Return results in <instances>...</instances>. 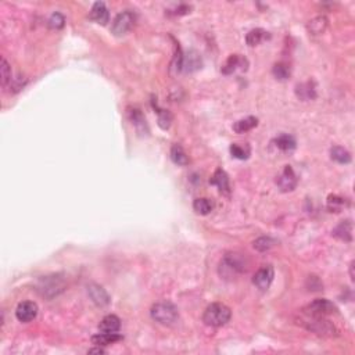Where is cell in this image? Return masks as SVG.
<instances>
[{
  "label": "cell",
  "instance_id": "32",
  "mask_svg": "<svg viewBox=\"0 0 355 355\" xmlns=\"http://www.w3.org/2000/svg\"><path fill=\"white\" fill-rule=\"evenodd\" d=\"M345 205V200L338 196H329L327 197V208L332 212H340Z\"/></svg>",
  "mask_w": 355,
  "mask_h": 355
},
{
  "label": "cell",
  "instance_id": "34",
  "mask_svg": "<svg viewBox=\"0 0 355 355\" xmlns=\"http://www.w3.org/2000/svg\"><path fill=\"white\" fill-rule=\"evenodd\" d=\"M158 112H160V116H158V125H160L162 129H168L172 122V115L165 110H160Z\"/></svg>",
  "mask_w": 355,
  "mask_h": 355
},
{
  "label": "cell",
  "instance_id": "5",
  "mask_svg": "<svg viewBox=\"0 0 355 355\" xmlns=\"http://www.w3.org/2000/svg\"><path fill=\"white\" fill-rule=\"evenodd\" d=\"M135 21H136V17H135L132 11H122V13H120L115 17V20L112 22L111 32L116 35V36L125 35V33L132 29V27L135 25Z\"/></svg>",
  "mask_w": 355,
  "mask_h": 355
},
{
  "label": "cell",
  "instance_id": "35",
  "mask_svg": "<svg viewBox=\"0 0 355 355\" xmlns=\"http://www.w3.org/2000/svg\"><path fill=\"white\" fill-rule=\"evenodd\" d=\"M13 81H14V83L11 85V88L14 89V92H18L20 89H22V86H24V85H25V82H27V81H22L21 77L14 78Z\"/></svg>",
  "mask_w": 355,
  "mask_h": 355
},
{
  "label": "cell",
  "instance_id": "17",
  "mask_svg": "<svg viewBox=\"0 0 355 355\" xmlns=\"http://www.w3.org/2000/svg\"><path fill=\"white\" fill-rule=\"evenodd\" d=\"M129 118H131V121H132V124L135 125V128H136V131H138L140 135H143V133H149V128H147V124H146V118L143 116V114H142V111L139 110V108H132V110H129Z\"/></svg>",
  "mask_w": 355,
  "mask_h": 355
},
{
  "label": "cell",
  "instance_id": "23",
  "mask_svg": "<svg viewBox=\"0 0 355 355\" xmlns=\"http://www.w3.org/2000/svg\"><path fill=\"white\" fill-rule=\"evenodd\" d=\"M275 144H276L277 149H280L282 151H291L295 149V139L291 135L283 133L275 139Z\"/></svg>",
  "mask_w": 355,
  "mask_h": 355
},
{
  "label": "cell",
  "instance_id": "18",
  "mask_svg": "<svg viewBox=\"0 0 355 355\" xmlns=\"http://www.w3.org/2000/svg\"><path fill=\"white\" fill-rule=\"evenodd\" d=\"M120 327H121V321L115 315L104 316L99 325L100 332L104 333H116L120 330Z\"/></svg>",
  "mask_w": 355,
  "mask_h": 355
},
{
  "label": "cell",
  "instance_id": "9",
  "mask_svg": "<svg viewBox=\"0 0 355 355\" xmlns=\"http://www.w3.org/2000/svg\"><path fill=\"white\" fill-rule=\"evenodd\" d=\"M273 276H275L273 268L271 265H264L255 272L254 277H253V283L260 290H268L271 286L272 280H273Z\"/></svg>",
  "mask_w": 355,
  "mask_h": 355
},
{
  "label": "cell",
  "instance_id": "11",
  "mask_svg": "<svg viewBox=\"0 0 355 355\" xmlns=\"http://www.w3.org/2000/svg\"><path fill=\"white\" fill-rule=\"evenodd\" d=\"M247 66H249V61L246 60L243 55L232 54L227 58L226 63L223 64L221 71L222 74H225V75H230V74L236 72L238 70L246 71V70H247Z\"/></svg>",
  "mask_w": 355,
  "mask_h": 355
},
{
  "label": "cell",
  "instance_id": "26",
  "mask_svg": "<svg viewBox=\"0 0 355 355\" xmlns=\"http://www.w3.org/2000/svg\"><path fill=\"white\" fill-rule=\"evenodd\" d=\"M214 208V204L210 199H205V197H201V199H196L193 203V210L200 214V215H207L210 214L211 211Z\"/></svg>",
  "mask_w": 355,
  "mask_h": 355
},
{
  "label": "cell",
  "instance_id": "4",
  "mask_svg": "<svg viewBox=\"0 0 355 355\" xmlns=\"http://www.w3.org/2000/svg\"><path fill=\"white\" fill-rule=\"evenodd\" d=\"M64 290V282L60 276L53 275V276H46L40 279L38 284V291L43 297L51 299Z\"/></svg>",
  "mask_w": 355,
  "mask_h": 355
},
{
  "label": "cell",
  "instance_id": "36",
  "mask_svg": "<svg viewBox=\"0 0 355 355\" xmlns=\"http://www.w3.org/2000/svg\"><path fill=\"white\" fill-rule=\"evenodd\" d=\"M88 352H89V354H103V352H104V349L93 348V349H89Z\"/></svg>",
  "mask_w": 355,
  "mask_h": 355
},
{
  "label": "cell",
  "instance_id": "8",
  "mask_svg": "<svg viewBox=\"0 0 355 355\" xmlns=\"http://www.w3.org/2000/svg\"><path fill=\"white\" fill-rule=\"evenodd\" d=\"M297 175L294 173L293 168L290 165L284 166V169L282 171V173L277 176L276 185L277 188L280 189L282 192H291L297 186Z\"/></svg>",
  "mask_w": 355,
  "mask_h": 355
},
{
  "label": "cell",
  "instance_id": "28",
  "mask_svg": "<svg viewBox=\"0 0 355 355\" xmlns=\"http://www.w3.org/2000/svg\"><path fill=\"white\" fill-rule=\"evenodd\" d=\"M230 154L234 157V158H239V160H247L250 155V147L247 144H239V143H233L230 146Z\"/></svg>",
  "mask_w": 355,
  "mask_h": 355
},
{
  "label": "cell",
  "instance_id": "29",
  "mask_svg": "<svg viewBox=\"0 0 355 355\" xmlns=\"http://www.w3.org/2000/svg\"><path fill=\"white\" fill-rule=\"evenodd\" d=\"M253 246H254V249L257 250V251H260V253H265V251H268V250H271L273 246H275V240L272 238H258L257 240H255L254 243H253Z\"/></svg>",
  "mask_w": 355,
  "mask_h": 355
},
{
  "label": "cell",
  "instance_id": "37",
  "mask_svg": "<svg viewBox=\"0 0 355 355\" xmlns=\"http://www.w3.org/2000/svg\"><path fill=\"white\" fill-rule=\"evenodd\" d=\"M349 276H351V280H354V261L349 264Z\"/></svg>",
  "mask_w": 355,
  "mask_h": 355
},
{
  "label": "cell",
  "instance_id": "33",
  "mask_svg": "<svg viewBox=\"0 0 355 355\" xmlns=\"http://www.w3.org/2000/svg\"><path fill=\"white\" fill-rule=\"evenodd\" d=\"M47 24H49V27L51 29H61V28L66 25V18H64V16L61 13H53L50 16Z\"/></svg>",
  "mask_w": 355,
  "mask_h": 355
},
{
  "label": "cell",
  "instance_id": "10",
  "mask_svg": "<svg viewBox=\"0 0 355 355\" xmlns=\"http://www.w3.org/2000/svg\"><path fill=\"white\" fill-rule=\"evenodd\" d=\"M36 315H38V305L33 301H22L17 307L16 316L20 322L28 323V322L33 321Z\"/></svg>",
  "mask_w": 355,
  "mask_h": 355
},
{
  "label": "cell",
  "instance_id": "6",
  "mask_svg": "<svg viewBox=\"0 0 355 355\" xmlns=\"http://www.w3.org/2000/svg\"><path fill=\"white\" fill-rule=\"evenodd\" d=\"M337 311L336 305L330 303L326 299H318L315 301H312L311 304H308L304 308V314L308 315H315V316H326L332 315Z\"/></svg>",
  "mask_w": 355,
  "mask_h": 355
},
{
  "label": "cell",
  "instance_id": "14",
  "mask_svg": "<svg viewBox=\"0 0 355 355\" xmlns=\"http://www.w3.org/2000/svg\"><path fill=\"white\" fill-rule=\"evenodd\" d=\"M210 183L219 189V192H221L222 194H226V196H229V193H230V183H229V176H227V173L223 171L222 168H218V169L214 172V175H212V178L210 179Z\"/></svg>",
  "mask_w": 355,
  "mask_h": 355
},
{
  "label": "cell",
  "instance_id": "16",
  "mask_svg": "<svg viewBox=\"0 0 355 355\" xmlns=\"http://www.w3.org/2000/svg\"><path fill=\"white\" fill-rule=\"evenodd\" d=\"M332 234L334 238L344 240V242H351L352 240V222L349 219L341 221L337 226L333 229Z\"/></svg>",
  "mask_w": 355,
  "mask_h": 355
},
{
  "label": "cell",
  "instance_id": "1",
  "mask_svg": "<svg viewBox=\"0 0 355 355\" xmlns=\"http://www.w3.org/2000/svg\"><path fill=\"white\" fill-rule=\"evenodd\" d=\"M230 316H232V312L229 310V307L222 303H214L205 308L203 321L207 326L221 327L230 321Z\"/></svg>",
  "mask_w": 355,
  "mask_h": 355
},
{
  "label": "cell",
  "instance_id": "3",
  "mask_svg": "<svg viewBox=\"0 0 355 355\" xmlns=\"http://www.w3.org/2000/svg\"><path fill=\"white\" fill-rule=\"evenodd\" d=\"M301 322L308 330L316 333V334H321V336H336L337 334V329L334 327L332 322L325 319V316L305 314V318Z\"/></svg>",
  "mask_w": 355,
  "mask_h": 355
},
{
  "label": "cell",
  "instance_id": "21",
  "mask_svg": "<svg viewBox=\"0 0 355 355\" xmlns=\"http://www.w3.org/2000/svg\"><path fill=\"white\" fill-rule=\"evenodd\" d=\"M258 125V118L255 116H247L243 120H239L238 122H234L233 125V131L236 133H244L251 131L253 128H255Z\"/></svg>",
  "mask_w": 355,
  "mask_h": 355
},
{
  "label": "cell",
  "instance_id": "27",
  "mask_svg": "<svg viewBox=\"0 0 355 355\" xmlns=\"http://www.w3.org/2000/svg\"><path fill=\"white\" fill-rule=\"evenodd\" d=\"M327 27V18L323 16L315 17L314 20H311L308 24V31L312 35H319V33L325 32V29Z\"/></svg>",
  "mask_w": 355,
  "mask_h": 355
},
{
  "label": "cell",
  "instance_id": "12",
  "mask_svg": "<svg viewBox=\"0 0 355 355\" xmlns=\"http://www.w3.org/2000/svg\"><path fill=\"white\" fill-rule=\"evenodd\" d=\"M201 57L196 50H189L182 57V71L194 72L201 68Z\"/></svg>",
  "mask_w": 355,
  "mask_h": 355
},
{
  "label": "cell",
  "instance_id": "25",
  "mask_svg": "<svg viewBox=\"0 0 355 355\" xmlns=\"http://www.w3.org/2000/svg\"><path fill=\"white\" fill-rule=\"evenodd\" d=\"M330 157L333 161H336L338 164H348L351 161V154L341 146H334L330 150Z\"/></svg>",
  "mask_w": 355,
  "mask_h": 355
},
{
  "label": "cell",
  "instance_id": "7",
  "mask_svg": "<svg viewBox=\"0 0 355 355\" xmlns=\"http://www.w3.org/2000/svg\"><path fill=\"white\" fill-rule=\"evenodd\" d=\"M244 258L246 257H243L242 254H236V253L226 254L223 261H222L221 266L223 269H227L233 275L234 273H242V272L247 271V265L244 264Z\"/></svg>",
  "mask_w": 355,
  "mask_h": 355
},
{
  "label": "cell",
  "instance_id": "19",
  "mask_svg": "<svg viewBox=\"0 0 355 355\" xmlns=\"http://www.w3.org/2000/svg\"><path fill=\"white\" fill-rule=\"evenodd\" d=\"M122 336L121 334H118V333H104L101 332L99 333V334H94L93 337H92V343L94 344V345H108V344H114L116 343V341H121L122 340Z\"/></svg>",
  "mask_w": 355,
  "mask_h": 355
},
{
  "label": "cell",
  "instance_id": "22",
  "mask_svg": "<svg viewBox=\"0 0 355 355\" xmlns=\"http://www.w3.org/2000/svg\"><path fill=\"white\" fill-rule=\"evenodd\" d=\"M171 160L176 165H188L189 157L181 144H173L171 147Z\"/></svg>",
  "mask_w": 355,
  "mask_h": 355
},
{
  "label": "cell",
  "instance_id": "15",
  "mask_svg": "<svg viewBox=\"0 0 355 355\" xmlns=\"http://www.w3.org/2000/svg\"><path fill=\"white\" fill-rule=\"evenodd\" d=\"M88 294L94 304L99 305V307H105V305H108V303H110V295L99 284H89Z\"/></svg>",
  "mask_w": 355,
  "mask_h": 355
},
{
  "label": "cell",
  "instance_id": "13",
  "mask_svg": "<svg viewBox=\"0 0 355 355\" xmlns=\"http://www.w3.org/2000/svg\"><path fill=\"white\" fill-rule=\"evenodd\" d=\"M89 18L92 21L97 22V24L105 25L108 22V20H110V13H108L107 6L103 2H96L93 7H92L90 13H89Z\"/></svg>",
  "mask_w": 355,
  "mask_h": 355
},
{
  "label": "cell",
  "instance_id": "20",
  "mask_svg": "<svg viewBox=\"0 0 355 355\" xmlns=\"http://www.w3.org/2000/svg\"><path fill=\"white\" fill-rule=\"evenodd\" d=\"M295 94L301 100H312L316 97L315 86L312 82H304L297 85L295 88Z\"/></svg>",
  "mask_w": 355,
  "mask_h": 355
},
{
  "label": "cell",
  "instance_id": "24",
  "mask_svg": "<svg viewBox=\"0 0 355 355\" xmlns=\"http://www.w3.org/2000/svg\"><path fill=\"white\" fill-rule=\"evenodd\" d=\"M269 38V35L266 31L261 29V28H255V29H251L247 36H246V42L249 46H257L258 43H261L264 39Z\"/></svg>",
  "mask_w": 355,
  "mask_h": 355
},
{
  "label": "cell",
  "instance_id": "30",
  "mask_svg": "<svg viewBox=\"0 0 355 355\" xmlns=\"http://www.w3.org/2000/svg\"><path fill=\"white\" fill-rule=\"evenodd\" d=\"M272 74L275 75V78L280 79V81H284L290 77V67L284 63H277L273 66L272 68Z\"/></svg>",
  "mask_w": 355,
  "mask_h": 355
},
{
  "label": "cell",
  "instance_id": "31",
  "mask_svg": "<svg viewBox=\"0 0 355 355\" xmlns=\"http://www.w3.org/2000/svg\"><path fill=\"white\" fill-rule=\"evenodd\" d=\"M0 81H2L3 88L7 86V83L11 82V68L6 58H2V63H0Z\"/></svg>",
  "mask_w": 355,
  "mask_h": 355
},
{
  "label": "cell",
  "instance_id": "2",
  "mask_svg": "<svg viewBox=\"0 0 355 355\" xmlns=\"http://www.w3.org/2000/svg\"><path fill=\"white\" fill-rule=\"evenodd\" d=\"M150 315L155 322H158L161 325H173L179 318V312L175 305L169 301H161L151 307Z\"/></svg>",
  "mask_w": 355,
  "mask_h": 355
}]
</instances>
